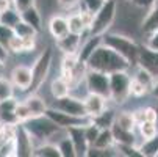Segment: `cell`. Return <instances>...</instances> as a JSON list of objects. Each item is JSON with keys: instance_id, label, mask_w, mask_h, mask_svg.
<instances>
[{"instance_id": "12", "label": "cell", "mask_w": 158, "mask_h": 157, "mask_svg": "<svg viewBox=\"0 0 158 157\" xmlns=\"http://www.w3.org/2000/svg\"><path fill=\"white\" fill-rule=\"evenodd\" d=\"M110 99L100 96V94H96V93H88L85 98H83V104H85V110H86V115L89 118H94L96 115H99L100 111H103L106 108V104H108Z\"/></svg>"}, {"instance_id": "9", "label": "cell", "mask_w": 158, "mask_h": 157, "mask_svg": "<svg viewBox=\"0 0 158 157\" xmlns=\"http://www.w3.org/2000/svg\"><path fill=\"white\" fill-rule=\"evenodd\" d=\"M53 107L58 108V110H61V111H64V113L74 115V116H88V115H86V110H85L83 99L75 98V96H72V94H67V96H64V98L55 99Z\"/></svg>"}, {"instance_id": "49", "label": "cell", "mask_w": 158, "mask_h": 157, "mask_svg": "<svg viewBox=\"0 0 158 157\" xmlns=\"http://www.w3.org/2000/svg\"><path fill=\"white\" fill-rule=\"evenodd\" d=\"M156 3H158V0H156Z\"/></svg>"}, {"instance_id": "44", "label": "cell", "mask_w": 158, "mask_h": 157, "mask_svg": "<svg viewBox=\"0 0 158 157\" xmlns=\"http://www.w3.org/2000/svg\"><path fill=\"white\" fill-rule=\"evenodd\" d=\"M130 2H131L135 7H138V8L149 10V8H152V7L156 3V0H130Z\"/></svg>"}, {"instance_id": "28", "label": "cell", "mask_w": 158, "mask_h": 157, "mask_svg": "<svg viewBox=\"0 0 158 157\" xmlns=\"http://www.w3.org/2000/svg\"><path fill=\"white\" fill-rule=\"evenodd\" d=\"M114 123L125 130H135V127H136V121H135L133 111H121L119 115H116Z\"/></svg>"}, {"instance_id": "21", "label": "cell", "mask_w": 158, "mask_h": 157, "mask_svg": "<svg viewBox=\"0 0 158 157\" xmlns=\"http://www.w3.org/2000/svg\"><path fill=\"white\" fill-rule=\"evenodd\" d=\"M31 155H36V157H61V152L58 149V145L50 143V142H42L41 145L35 146Z\"/></svg>"}, {"instance_id": "27", "label": "cell", "mask_w": 158, "mask_h": 157, "mask_svg": "<svg viewBox=\"0 0 158 157\" xmlns=\"http://www.w3.org/2000/svg\"><path fill=\"white\" fill-rule=\"evenodd\" d=\"M19 20H20V13L14 7H10L3 11H0V22L8 27H14Z\"/></svg>"}, {"instance_id": "23", "label": "cell", "mask_w": 158, "mask_h": 157, "mask_svg": "<svg viewBox=\"0 0 158 157\" xmlns=\"http://www.w3.org/2000/svg\"><path fill=\"white\" fill-rule=\"evenodd\" d=\"M138 149L141 151V155L144 157H155L158 155V133L152 138H146L138 145Z\"/></svg>"}, {"instance_id": "32", "label": "cell", "mask_w": 158, "mask_h": 157, "mask_svg": "<svg viewBox=\"0 0 158 157\" xmlns=\"http://www.w3.org/2000/svg\"><path fill=\"white\" fill-rule=\"evenodd\" d=\"M13 30H14V35H17V36H20V38H33V36L38 35V32H36L30 24L24 22L22 19L13 27Z\"/></svg>"}, {"instance_id": "46", "label": "cell", "mask_w": 158, "mask_h": 157, "mask_svg": "<svg viewBox=\"0 0 158 157\" xmlns=\"http://www.w3.org/2000/svg\"><path fill=\"white\" fill-rule=\"evenodd\" d=\"M8 58V52H6V47L5 46H2V44H0V60H6Z\"/></svg>"}, {"instance_id": "2", "label": "cell", "mask_w": 158, "mask_h": 157, "mask_svg": "<svg viewBox=\"0 0 158 157\" xmlns=\"http://www.w3.org/2000/svg\"><path fill=\"white\" fill-rule=\"evenodd\" d=\"M102 44L111 47L113 50H116L119 55H122L125 60H128V61L131 63V66L136 64L139 46H138V44L135 42L133 39H130L128 36L105 32V33L102 35Z\"/></svg>"}, {"instance_id": "19", "label": "cell", "mask_w": 158, "mask_h": 157, "mask_svg": "<svg viewBox=\"0 0 158 157\" xmlns=\"http://www.w3.org/2000/svg\"><path fill=\"white\" fill-rule=\"evenodd\" d=\"M20 19L30 24L38 33L42 30V17H41V13L36 7H30L24 11H20Z\"/></svg>"}, {"instance_id": "20", "label": "cell", "mask_w": 158, "mask_h": 157, "mask_svg": "<svg viewBox=\"0 0 158 157\" xmlns=\"http://www.w3.org/2000/svg\"><path fill=\"white\" fill-rule=\"evenodd\" d=\"M72 91V86L71 83L67 82L66 79H63L61 76L53 79L52 83H50V94L53 96V99H60V98H64L67 94H71Z\"/></svg>"}, {"instance_id": "18", "label": "cell", "mask_w": 158, "mask_h": 157, "mask_svg": "<svg viewBox=\"0 0 158 157\" xmlns=\"http://www.w3.org/2000/svg\"><path fill=\"white\" fill-rule=\"evenodd\" d=\"M100 44H102V36H99V35H91V36L88 38V41L83 42L81 46H80L78 54H77L78 58L86 63V60L89 58V55H91V54L100 46Z\"/></svg>"}, {"instance_id": "8", "label": "cell", "mask_w": 158, "mask_h": 157, "mask_svg": "<svg viewBox=\"0 0 158 157\" xmlns=\"http://www.w3.org/2000/svg\"><path fill=\"white\" fill-rule=\"evenodd\" d=\"M46 116H49L61 129H69V127H75V126H88L89 123H93V118H89V116H74L69 113H64V111H61L55 107H50V108L47 107Z\"/></svg>"}, {"instance_id": "33", "label": "cell", "mask_w": 158, "mask_h": 157, "mask_svg": "<svg viewBox=\"0 0 158 157\" xmlns=\"http://www.w3.org/2000/svg\"><path fill=\"white\" fill-rule=\"evenodd\" d=\"M10 155H17V145L14 137L0 142V157H10Z\"/></svg>"}, {"instance_id": "39", "label": "cell", "mask_w": 158, "mask_h": 157, "mask_svg": "<svg viewBox=\"0 0 158 157\" xmlns=\"http://www.w3.org/2000/svg\"><path fill=\"white\" fill-rule=\"evenodd\" d=\"M99 132H100V129L94 123H89L88 126H85V137H86L89 146H93V143L96 142V138L99 135Z\"/></svg>"}, {"instance_id": "13", "label": "cell", "mask_w": 158, "mask_h": 157, "mask_svg": "<svg viewBox=\"0 0 158 157\" xmlns=\"http://www.w3.org/2000/svg\"><path fill=\"white\" fill-rule=\"evenodd\" d=\"M67 135L71 137L74 146H75V152L77 155H88V149H89V143L85 137V126H75V127H69L66 129Z\"/></svg>"}, {"instance_id": "42", "label": "cell", "mask_w": 158, "mask_h": 157, "mask_svg": "<svg viewBox=\"0 0 158 157\" xmlns=\"http://www.w3.org/2000/svg\"><path fill=\"white\" fill-rule=\"evenodd\" d=\"M149 38H147V44L146 46L152 50H158V28H155L153 32L147 33Z\"/></svg>"}, {"instance_id": "22", "label": "cell", "mask_w": 158, "mask_h": 157, "mask_svg": "<svg viewBox=\"0 0 158 157\" xmlns=\"http://www.w3.org/2000/svg\"><path fill=\"white\" fill-rule=\"evenodd\" d=\"M116 121V113H114V110H111V108H105L103 111H100L99 115H96L93 118V123L99 127V129H108L113 126V123Z\"/></svg>"}, {"instance_id": "1", "label": "cell", "mask_w": 158, "mask_h": 157, "mask_svg": "<svg viewBox=\"0 0 158 157\" xmlns=\"http://www.w3.org/2000/svg\"><path fill=\"white\" fill-rule=\"evenodd\" d=\"M86 66L88 69H96L111 74L116 71H128L131 68V63L125 60L122 55H119L116 50H113L111 47L100 44L86 60Z\"/></svg>"}, {"instance_id": "31", "label": "cell", "mask_w": 158, "mask_h": 157, "mask_svg": "<svg viewBox=\"0 0 158 157\" xmlns=\"http://www.w3.org/2000/svg\"><path fill=\"white\" fill-rule=\"evenodd\" d=\"M133 79H136L138 82H141L149 91H150V88H152V85H153V82H155V77L147 71V69H144L143 66H139L138 64V68H136V71H135V74H133Z\"/></svg>"}, {"instance_id": "6", "label": "cell", "mask_w": 158, "mask_h": 157, "mask_svg": "<svg viewBox=\"0 0 158 157\" xmlns=\"http://www.w3.org/2000/svg\"><path fill=\"white\" fill-rule=\"evenodd\" d=\"M88 93H96L106 99H110V76L102 71L96 69H86L83 79Z\"/></svg>"}, {"instance_id": "17", "label": "cell", "mask_w": 158, "mask_h": 157, "mask_svg": "<svg viewBox=\"0 0 158 157\" xmlns=\"http://www.w3.org/2000/svg\"><path fill=\"white\" fill-rule=\"evenodd\" d=\"M25 105L28 107L30 110V113H31V118L33 116H42V115H46V110H47V105H46V101H44L41 96H38L35 91L27 96L24 99Z\"/></svg>"}, {"instance_id": "45", "label": "cell", "mask_w": 158, "mask_h": 157, "mask_svg": "<svg viewBox=\"0 0 158 157\" xmlns=\"http://www.w3.org/2000/svg\"><path fill=\"white\" fill-rule=\"evenodd\" d=\"M13 7V0H0V11Z\"/></svg>"}, {"instance_id": "38", "label": "cell", "mask_w": 158, "mask_h": 157, "mask_svg": "<svg viewBox=\"0 0 158 157\" xmlns=\"http://www.w3.org/2000/svg\"><path fill=\"white\" fill-rule=\"evenodd\" d=\"M105 2L106 0H80V5H83V10H88L89 13L96 14Z\"/></svg>"}, {"instance_id": "29", "label": "cell", "mask_w": 158, "mask_h": 157, "mask_svg": "<svg viewBox=\"0 0 158 157\" xmlns=\"http://www.w3.org/2000/svg\"><path fill=\"white\" fill-rule=\"evenodd\" d=\"M58 145V149L61 152V157H75L77 152H75V146L71 140V137L67 135V132H66V135L56 143Z\"/></svg>"}, {"instance_id": "4", "label": "cell", "mask_w": 158, "mask_h": 157, "mask_svg": "<svg viewBox=\"0 0 158 157\" xmlns=\"http://www.w3.org/2000/svg\"><path fill=\"white\" fill-rule=\"evenodd\" d=\"M116 10H118V5L114 0H106L102 5V8L94 14L91 27H89L88 32L91 35H99V36L108 32V28L113 25V22L116 19Z\"/></svg>"}, {"instance_id": "14", "label": "cell", "mask_w": 158, "mask_h": 157, "mask_svg": "<svg viewBox=\"0 0 158 157\" xmlns=\"http://www.w3.org/2000/svg\"><path fill=\"white\" fill-rule=\"evenodd\" d=\"M80 46H81V35H75V33H71V32L66 36L56 39V47L64 55H77Z\"/></svg>"}, {"instance_id": "34", "label": "cell", "mask_w": 158, "mask_h": 157, "mask_svg": "<svg viewBox=\"0 0 158 157\" xmlns=\"http://www.w3.org/2000/svg\"><path fill=\"white\" fill-rule=\"evenodd\" d=\"M14 96V85L6 77L0 76V101H5Z\"/></svg>"}, {"instance_id": "41", "label": "cell", "mask_w": 158, "mask_h": 157, "mask_svg": "<svg viewBox=\"0 0 158 157\" xmlns=\"http://www.w3.org/2000/svg\"><path fill=\"white\" fill-rule=\"evenodd\" d=\"M36 3V0H13V7L20 13V11H24L30 7H35Z\"/></svg>"}, {"instance_id": "48", "label": "cell", "mask_w": 158, "mask_h": 157, "mask_svg": "<svg viewBox=\"0 0 158 157\" xmlns=\"http://www.w3.org/2000/svg\"><path fill=\"white\" fill-rule=\"evenodd\" d=\"M3 72H5V61L0 60V76H3Z\"/></svg>"}, {"instance_id": "24", "label": "cell", "mask_w": 158, "mask_h": 157, "mask_svg": "<svg viewBox=\"0 0 158 157\" xmlns=\"http://www.w3.org/2000/svg\"><path fill=\"white\" fill-rule=\"evenodd\" d=\"M155 28H158V3H155L152 8H149V13L143 20V32L144 33H150Z\"/></svg>"}, {"instance_id": "40", "label": "cell", "mask_w": 158, "mask_h": 157, "mask_svg": "<svg viewBox=\"0 0 158 157\" xmlns=\"http://www.w3.org/2000/svg\"><path fill=\"white\" fill-rule=\"evenodd\" d=\"M13 35H14L13 27H8V25H5V24L0 22V44H2V46L6 47V44H8V41H10V38Z\"/></svg>"}, {"instance_id": "11", "label": "cell", "mask_w": 158, "mask_h": 157, "mask_svg": "<svg viewBox=\"0 0 158 157\" xmlns=\"http://www.w3.org/2000/svg\"><path fill=\"white\" fill-rule=\"evenodd\" d=\"M136 64L143 66L144 69H147L156 79L158 77V50H152L147 46L146 47H139Z\"/></svg>"}, {"instance_id": "43", "label": "cell", "mask_w": 158, "mask_h": 157, "mask_svg": "<svg viewBox=\"0 0 158 157\" xmlns=\"http://www.w3.org/2000/svg\"><path fill=\"white\" fill-rule=\"evenodd\" d=\"M56 3L63 10H72L80 5V0H56Z\"/></svg>"}, {"instance_id": "47", "label": "cell", "mask_w": 158, "mask_h": 157, "mask_svg": "<svg viewBox=\"0 0 158 157\" xmlns=\"http://www.w3.org/2000/svg\"><path fill=\"white\" fill-rule=\"evenodd\" d=\"M150 93H152L155 98H158V77H156V80L153 82V85H152V88H150Z\"/></svg>"}, {"instance_id": "26", "label": "cell", "mask_w": 158, "mask_h": 157, "mask_svg": "<svg viewBox=\"0 0 158 157\" xmlns=\"http://www.w3.org/2000/svg\"><path fill=\"white\" fill-rule=\"evenodd\" d=\"M67 25H69V32L71 33H75V35H83L85 32H88L85 22L81 19V14L80 11L78 13H74L67 17Z\"/></svg>"}, {"instance_id": "36", "label": "cell", "mask_w": 158, "mask_h": 157, "mask_svg": "<svg viewBox=\"0 0 158 157\" xmlns=\"http://www.w3.org/2000/svg\"><path fill=\"white\" fill-rule=\"evenodd\" d=\"M14 115H16V118H17V123H25L27 120H30V118H31V113H30V110H28V107L25 105V102H24V101L16 104Z\"/></svg>"}, {"instance_id": "10", "label": "cell", "mask_w": 158, "mask_h": 157, "mask_svg": "<svg viewBox=\"0 0 158 157\" xmlns=\"http://www.w3.org/2000/svg\"><path fill=\"white\" fill-rule=\"evenodd\" d=\"M11 82L16 88H19L20 91H27L31 86V80H33V72L30 66L25 64H17L16 68L11 71Z\"/></svg>"}, {"instance_id": "35", "label": "cell", "mask_w": 158, "mask_h": 157, "mask_svg": "<svg viewBox=\"0 0 158 157\" xmlns=\"http://www.w3.org/2000/svg\"><path fill=\"white\" fill-rule=\"evenodd\" d=\"M6 49L13 54H25V42L24 38H20L17 35H13L6 44Z\"/></svg>"}, {"instance_id": "7", "label": "cell", "mask_w": 158, "mask_h": 157, "mask_svg": "<svg viewBox=\"0 0 158 157\" xmlns=\"http://www.w3.org/2000/svg\"><path fill=\"white\" fill-rule=\"evenodd\" d=\"M50 64H52V49L47 47L33 63V68H31L33 80H31V86H30L31 91H36L44 83V80L47 79L49 71H50Z\"/></svg>"}, {"instance_id": "5", "label": "cell", "mask_w": 158, "mask_h": 157, "mask_svg": "<svg viewBox=\"0 0 158 157\" xmlns=\"http://www.w3.org/2000/svg\"><path fill=\"white\" fill-rule=\"evenodd\" d=\"M110 76V101L116 104H124L130 96V80L131 76L128 71H116Z\"/></svg>"}, {"instance_id": "30", "label": "cell", "mask_w": 158, "mask_h": 157, "mask_svg": "<svg viewBox=\"0 0 158 157\" xmlns=\"http://www.w3.org/2000/svg\"><path fill=\"white\" fill-rule=\"evenodd\" d=\"M138 129H139V135H141L143 140L152 138V137H155L156 133H158L156 121H149V120H146V121H143V123L138 124Z\"/></svg>"}, {"instance_id": "15", "label": "cell", "mask_w": 158, "mask_h": 157, "mask_svg": "<svg viewBox=\"0 0 158 157\" xmlns=\"http://www.w3.org/2000/svg\"><path fill=\"white\" fill-rule=\"evenodd\" d=\"M113 138H114L116 145H133L136 146V137H135V130H125L122 127H119L116 123H113V126L110 127Z\"/></svg>"}, {"instance_id": "3", "label": "cell", "mask_w": 158, "mask_h": 157, "mask_svg": "<svg viewBox=\"0 0 158 157\" xmlns=\"http://www.w3.org/2000/svg\"><path fill=\"white\" fill-rule=\"evenodd\" d=\"M22 126L27 129V132L30 133V137L33 140H39V142H49L53 135H56L60 130H63L56 123H53L46 115L33 116L27 120L25 123H22Z\"/></svg>"}, {"instance_id": "37", "label": "cell", "mask_w": 158, "mask_h": 157, "mask_svg": "<svg viewBox=\"0 0 158 157\" xmlns=\"http://www.w3.org/2000/svg\"><path fill=\"white\" fill-rule=\"evenodd\" d=\"M147 93H149V89H147L141 82H138L136 79L131 77V80H130V96L141 98V96H144V94H147Z\"/></svg>"}, {"instance_id": "25", "label": "cell", "mask_w": 158, "mask_h": 157, "mask_svg": "<svg viewBox=\"0 0 158 157\" xmlns=\"http://www.w3.org/2000/svg\"><path fill=\"white\" fill-rule=\"evenodd\" d=\"M114 145V138H113L111 129H100L99 135L96 138V142L93 143V148H100V149H110Z\"/></svg>"}, {"instance_id": "16", "label": "cell", "mask_w": 158, "mask_h": 157, "mask_svg": "<svg viewBox=\"0 0 158 157\" xmlns=\"http://www.w3.org/2000/svg\"><path fill=\"white\" fill-rule=\"evenodd\" d=\"M49 32L50 35L56 39L66 36L69 33V25H67V17H63V16H53L50 17L49 20Z\"/></svg>"}]
</instances>
